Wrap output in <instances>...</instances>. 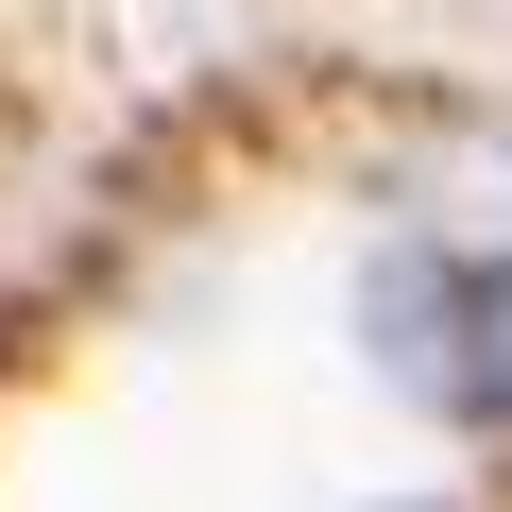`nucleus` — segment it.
Masks as SVG:
<instances>
[{
  "label": "nucleus",
  "instance_id": "nucleus-1",
  "mask_svg": "<svg viewBox=\"0 0 512 512\" xmlns=\"http://www.w3.org/2000/svg\"><path fill=\"white\" fill-rule=\"evenodd\" d=\"M427 308H444L427 393H444L461 427H495V444H512V256H444V274H427Z\"/></svg>",
  "mask_w": 512,
  "mask_h": 512
},
{
  "label": "nucleus",
  "instance_id": "nucleus-2",
  "mask_svg": "<svg viewBox=\"0 0 512 512\" xmlns=\"http://www.w3.org/2000/svg\"><path fill=\"white\" fill-rule=\"evenodd\" d=\"M393 512H478V495H393Z\"/></svg>",
  "mask_w": 512,
  "mask_h": 512
}]
</instances>
